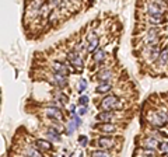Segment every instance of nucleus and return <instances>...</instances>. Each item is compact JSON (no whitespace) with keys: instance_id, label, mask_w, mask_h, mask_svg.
<instances>
[{"instance_id":"nucleus-1","label":"nucleus","mask_w":168,"mask_h":157,"mask_svg":"<svg viewBox=\"0 0 168 157\" xmlns=\"http://www.w3.org/2000/svg\"><path fill=\"white\" fill-rule=\"evenodd\" d=\"M123 137H118L114 135H102V136L97 137L91 142V146L94 147H102L106 150H121V147L118 149V146H122Z\"/></svg>"},{"instance_id":"nucleus-2","label":"nucleus","mask_w":168,"mask_h":157,"mask_svg":"<svg viewBox=\"0 0 168 157\" xmlns=\"http://www.w3.org/2000/svg\"><path fill=\"white\" fill-rule=\"evenodd\" d=\"M125 101V98H121L116 94H105V97H102L101 101L98 104L99 111H123L125 105H122V103Z\"/></svg>"},{"instance_id":"nucleus-3","label":"nucleus","mask_w":168,"mask_h":157,"mask_svg":"<svg viewBox=\"0 0 168 157\" xmlns=\"http://www.w3.org/2000/svg\"><path fill=\"white\" fill-rule=\"evenodd\" d=\"M146 118H147L148 125L155 128H165L168 126V115L165 110H160V108H153V110L146 112Z\"/></svg>"},{"instance_id":"nucleus-4","label":"nucleus","mask_w":168,"mask_h":157,"mask_svg":"<svg viewBox=\"0 0 168 157\" xmlns=\"http://www.w3.org/2000/svg\"><path fill=\"white\" fill-rule=\"evenodd\" d=\"M122 128L116 122H97L95 125H92V129L98 130L99 133L104 135H116Z\"/></svg>"},{"instance_id":"nucleus-5","label":"nucleus","mask_w":168,"mask_h":157,"mask_svg":"<svg viewBox=\"0 0 168 157\" xmlns=\"http://www.w3.org/2000/svg\"><path fill=\"white\" fill-rule=\"evenodd\" d=\"M122 111H99L94 117L97 122H116V119L122 118Z\"/></svg>"},{"instance_id":"nucleus-6","label":"nucleus","mask_w":168,"mask_h":157,"mask_svg":"<svg viewBox=\"0 0 168 157\" xmlns=\"http://www.w3.org/2000/svg\"><path fill=\"white\" fill-rule=\"evenodd\" d=\"M63 110H60V108L58 107H46L45 110H43V115H45L48 119L50 121H59V122H65L66 121V111L65 112H62Z\"/></svg>"},{"instance_id":"nucleus-7","label":"nucleus","mask_w":168,"mask_h":157,"mask_svg":"<svg viewBox=\"0 0 168 157\" xmlns=\"http://www.w3.org/2000/svg\"><path fill=\"white\" fill-rule=\"evenodd\" d=\"M48 77H50L49 83L52 84V86H55L56 88L63 90V88H66V87L69 86V79H67V76H65V74H62V73L52 72L50 74H48Z\"/></svg>"},{"instance_id":"nucleus-8","label":"nucleus","mask_w":168,"mask_h":157,"mask_svg":"<svg viewBox=\"0 0 168 157\" xmlns=\"http://www.w3.org/2000/svg\"><path fill=\"white\" fill-rule=\"evenodd\" d=\"M114 77H115V73H114V70H112L111 67H102V69H99V70L94 74L92 79H94L97 83H108Z\"/></svg>"},{"instance_id":"nucleus-9","label":"nucleus","mask_w":168,"mask_h":157,"mask_svg":"<svg viewBox=\"0 0 168 157\" xmlns=\"http://www.w3.org/2000/svg\"><path fill=\"white\" fill-rule=\"evenodd\" d=\"M144 9H146V14H148V16H165V14L168 13L165 9H162L161 6H158L157 3H154V2H147L146 3V6H144Z\"/></svg>"},{"instance_id":"nucleus-10","label":"nucleus","mask_w":168,"mask_h":157,"mask_svg":"<svg viewBox=\"0 0 168 157\" xmlns=\"http://www.w3.org/2000/svg\"><path fill=\"white\" fill-rule=\"evenodd\" d=\"M106 58H108V54H106V50H104L102 48H97L94 52H92V63L94 66H101V65L105 63Z\"/></svg>"},{"instance_id":"nucleus-11","label":"nucleus","mask_w":168,"mask_h":157,"mask_svg":"<svg viewBox=\"0 0 168 157\" xmlns=\"http://www.w3.org/2000/svg\"><path fill=\"white\" fill-rule=\"evenodd\" d=\"M143 23H146L147 25H154V27H161L167 24V18L165 16H146V18L143 20Z\"/></svg>"},{"instance_id":"nucleus-12","label":"nucleus","mask_w":168,"mask_h":157,"mask_svg":"<svg viewBox=\"0 0 168 157\" xmlns=\"http://www.w3.org/2000/svg\"><path fill=\"white\" fill-rule=\"evenodd\" d=\"M35 146L39 149L42 153H46V151H55V146H53V142H50L49 139H36L35 142Z\"/></svg>"},{"instance_id":"nucleus-13","label":"nucleus","mask_w":168,"mask_h":157,"mask_svg":"<svg viewBox=\"0 0 168 157\" xmlns=\"http://www.w3.org/2000/svg\"><path fill=\"white\" fill-rule=\"evenodd\" d=\"M50 67H52V72H56V73H62L65 76H69L70 74V69L66 63L63 62H59V60H53L50 62Z\"/></svg>"},{"instance_id":"nucleus-14","label":"nucleus","mask_w":168,"mask_h":157,"mask_svg":"<svg viewBox=\"0 0 168 157\" xmlns=\"http://www.w3.org/2000/svg\"><path fill=\"white\" fill-rule=\"evenodd\" d=\"M158 139L154 136H150V135H146V137H143L142 144H137V146H142V147H148V149H157L158 147Z\"/></svg>"},{"instance_id":"nucleus-15","label":"nucleus","mask_w":168,"mask_h":157,"mask_svg":"<svg viewBox=\"0 0 168 157\" xmlns=\"http://www.w3.org/2000/svg\"><path fill=\"white\" fill-rule=\"evenodd\" d=\"M167 65H168V48L167 49H161L160 56H158L157 62H155V67H157L158 70H161Z\"/></svg>"},{"instance_id":"nucleus-16","label":"nucleus","mask_w":168,"mask_h":157,"mask_svg":"<svg viewBox=\"0 0 168 157\" xmlns=\"http://www.w3.org/2000/svg\"><path fill=\"white\" fill-rule=\"evenodd\" d=\"M133 154L135 156H157L158 154V149H148V147H136L135 151H133Z\"/></svg>"},{"instance_id":"nucleus-17","label":"nucleus","mask_w":168,"mask_h":157,"mask_svg":"<svg viewBox=\"0 0 168 157\" xmlns=\"http://www.w3.org/2000/svg\"><path fill=\"white\" fill-rule=\"evenodd\" d=\"M112 88H114V86H112L111 81H108V83H98L95 86V88H94V93L95 94H108L112 91Z\"/></svg>"},{"instance_id":"nucleus-18","label":"nucleus","mask_w":168,"mask_h":157,"mask_svg":"<svg viewBox=\"0 0 168 157\" xmlns=\"http://www.w3.org/2000/svg\"><path fill=\"white\" fill-rule=\"evenodd\" d=\"M90 156L94 157H109L114 156V151L112 150H106V149H102V147H97V149H92L90 151Z\"/></svg>"},{"instance_id":"nucleus-19","label":"nucleus","mask_w":168,"mask_h":157,"mask_svg":"<svg viewBox=\"0 0 168 157\" xmlns=\"http://www.w3.org/2000/svg\"><path fill=\"white\" fill-rule=\"evenodd\" d=\"M53 98H55V100H58L59 103H62L63 105H67V104H69V95L63 93L60 88H58V90L53 93Z\"/></svg>"},{"instance_id":"nucleus-20","label":"nucleus","mask_w":168,"mask_h":157,"mask_svg":"<svg viewBox=\"0 0 168 157\" xmlns=\"http://www.w3.org/2000/svg\"><path fill=\"white\" fill-rule=\"evenodd\" d=\"M69 65L73 67V70L81 72L83 69H84V59H83V56H80V58H77L76 60H73L72 63H69Z\"/></svg>"},{"instance_id":"nucleus-21","label":"nucleus","mask_w":168,"mask_h":157,"mask_svg":"<svg viewBox=\"0 0 168 157\" xmlns=\"http://www.w3.org/2000/svg\"><path fill=\"white\" fill-rule=\"evenodd\" d=\"M77 129V125H76V122H74V121H70V122H67V128H66V135H72L73 132H74V130Z\"/></svg>"},{"instance_id":"nucleus-22","label":"nucleus","mask_w":168,"mask_h":157,"mask_svg":"<svg viewBox=\"0 0 168 157\" xmlns=\"http://www.w3.org/2000/svg\"><path fill=\"white\" fill-rule=\"evenodd\" d=\"M88 143H90L88 136H86V135H80V136H79V144H80V146L86 147V146H88Z\"/></svg>"},{"instance_id":"nucleus-23","label":"nucleus","mask_w":168,"mask_h":157,"mask_svg":"<svg viewBox=\"0 0 168 157\" xmlns=\"http://www.w3.org/2000/svg\"><path fill=\"white\" fill-rule=\"evenodd\" d=\"M158 150L161 151V153H164V151H168V142L165 140H160L158 142Z\"/></svg>"},{"instance_id":"nucleus-24","label":"nucleus","mask_w":168,"mask_h":157,"mask_svg":"<svg viewBox=\"0 0 168 157\" xmlns=\"http://www.w3.org/2000/svg\"><path fill=\"white\" fill-rule=\"evenodd\" d=\"M86 88H87V81L84 80V79H81L80 83H79V88H77V91H79V93H83Z\"/></svg>"},{"instance_id":"nucleus-25","label":"nucleus","mask_w":168,"mask_h":157,"mask_svg":"<svg viewBox=\"0 0 168 157\" xmlns=\"http://www.w3.org/2000/svg\"><path fill=\"white\" fill-rule=\"evenodd\" d=\"M87 112H88V107H87V105H80V110H79V112H77V114L79 115H86Z\"/></svg>"},{"instance_id":"nucleus-26","label":"nucleus","mask_w":168,"mask_h":157,"mask_svg":"<svg viewBox=\"0 0 168 157\" xmlns=\"http://www.w3.org/2000/svg\"><path fill=\"white\" fill-rule=\"evenodd\" d=\"M88 104V97L87 95H81L79 98V105H87Z\"/></svg>"},{"instance_id":"nucleus-27","label":"nucleus","mask_w":168,"mask_h":157,"mask_svg":"<svg viewBox=\"0 0 168 157\" xmlns=\"http://www.w3.org/2000/svg\"><path fill=\"white\" fill-rule=\"evenodd\" d=\"M48 2V4H49L52 9H56V7L59 6V0H46Z\"/></svg>"},{"instance_id":"nucleus-28","label":"nucleus","mask_w":168,"mask_h":157,"mask_svg":"<svg viewBox=\"0 0 168 157\" xmlns=\"http://www.w3.org/2000/svg\"><path fill=\"white\" fill-rule=\"evenodd\" d=\"M167 103H168V100H167Z\"/></svg>"}]
</instances>
